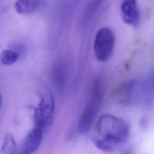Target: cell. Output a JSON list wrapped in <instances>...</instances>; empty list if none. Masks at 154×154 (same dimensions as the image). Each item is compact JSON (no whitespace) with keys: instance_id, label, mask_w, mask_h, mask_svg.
Returning <instances> with one entry per match:
<instances>
[{"instance_id":"7","label":"cell","mask_w":154,"mask_h":154,"mask_svg":"<svg viewBox=\"0 0 154 154\" xmlns=\"http://www.w3.org/2000/svg\"><path fill=\"white\" fill-rule=\"evenodd\" d=\"M37 7L36 0H17L14 4V8L19 14L32 13L35 10Z\"/></svg>"},{"instance_id":"4","label":"cell","mask_w":154,"mask_h":154,"mask_svg":"<svg viewBox=\"0 0 154 154\" xmlns=\"http://www.w3.org/2000/svg\"><path fill=\"white\" fill-rule=\"evenodd\" d=\"M97 96V92L94 91L91 100L85 106L80 117L78 124V128L79 132L81 133H87L93 123L98 106V96Z\"/></svg>"},{"instance_id":"5","label":"cell","mask_w":154,"mask_h":154,"mask_svg":"<svg viewBox=\"0 0 154 154\" xmlns=\"http://www.w3.org/2000/svg\"><path fill=\"white\" fill-rule=\"evenodd\" d=\"M120 12L126 23L134 26L138 25L140 13L137 0H121Z\"/></svg>"},{"instance_id":"8","label":"cell","mask_w":154,"mask_h":154,"mask_svg":"<svg viewBox=\"0 0 154 154\" xmlns=\"http://www.w3.org/2000/svg\"><path fill=\"white\" fill-rule=\"evenodd\" d=\"M16 144L12 134H7L4 138L1 147V152L5 154H13L16 152Z\"/></svg>"},{"instance_id":"9","label":"cell","mask_w":154,"mask_h":154,"mask_svg":"<svg viewBox=\"0 0 154 154\" xmlns=\"http://www.w3.org/2000/svg\"><path fill=\"white\" fill-rule=\"evenodd\" d=\"M18 60V54L9 49L4 50L0 55V61L5 66H10L15 63Z\"/></svg>"},{"instance_id":"1","label":"cell","mask_w":154,"mask_h":154,"mask_svg":"<svg viewBox=\"0 0 154 154\" xmlns=\"http://www.w3.org/2000/svg\"><path fill=\"white\" fill-rule=\"evenodd\" d=\"M129 137V127L125 120L113 115L105 114L96 123L92 141L99 150L110 152L124 144Z\"/></svg>"},{"instance_id":"2","label":"cell","mask_w":154,"mask_h":154,"mask_svg":"<svg viewBox=\"0 0 154 154\" xmlns=\"http://www.w3.org/2000/svg\"><path fill=\"white\" fill-rule=\"evenodd\" d=\"M115 45V35L109 28H102L97 31L94 41V52L96 59L101 62L111 57Z\"/></svg>"},{"instance_id":"3","label":"cell","mask_w":154,"mask_h":154,"mask_svg":"<svg viewBox=\"0 0 154 154\" xmlns=\"http://www.w3.org/2000/svg\"><path fill=\"white\" fill-rule=\"evenodd\" d=\"M55 102L51 94H45L41 99L34 114V126L44 131L51 125L53 119Z\"/></svg>"},{"instance_id":"6","label":"cell","mask_w":154,"mask_h":154,"mask_svg":"<svg viewBox=\"0 0 154 154\" xmlns=\"http://www.w3.org/2000/svg\"><path fill=\"white\" fill-rule=\"evenodd\" d=\"M43 131L36 127H34L24 140L23 144V153H32L35 152L40 147Z\"/></svg>"},{"instance_id":"10","label":"cell","mask_w":154,"mask_h":154,"mask_svg":"<svg viewBox=\"0 0 154 154\" xmlns=\"http://www.w3.org/2000/svg\"><path fill=\"white\" fill-rule=\"evenodd\" d=\"M1 103H2V98H1V95L0 94V106L1 105Z\"/></svg>"}]
</instances>
